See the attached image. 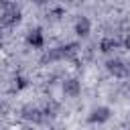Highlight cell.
<instances>
[{
  "mask_svg": "<svg viewBox=\"0 0 130 130\" xmlns=\"http://www.w3.org/2000/svg\"><path fill=\"white\" fill-rule=\"evenodd\" d=\"M20 20H22V12L16 4H12V6H8L0 12V28H12Z\"/></svg>",
  "mask_w": 130,
  "mask_h": 130,
  "instance_id": "cell-1",
  "label": "cell"
},
{
  "mask_svg": "<svg viewBox=\"0 0 130 130\" xmlns=\"http://www.w3.org/2000/svg\"><path fill=\"white\" fill-rule=\"evenodd\" d=\"M106 71L112 75V77H118V79H124L130 75V67L124 59L120 57H114V59H108L106 61Z\"/></svg>",
  "mask_w": 130,
  "mask_h": 130,
  "instance_id": "cell-2",
  "label": "cell"
},
{
  "mask_svg": "<svg viewBox=\"0 0 130 130\" xmlns=\"http://www.w3.org/2000/svg\"><path fill=\"white\" fill-rule=\"evenodd\" d=\"M20 118L26 120V122H30V124H43V122L47 120L45 114H43V108H39V106H35V104L22 106V108H20Z\"/></svg>",
  "mask_w": 130,
  "mask_h": 130,
  "instance_id": "cell-3",
  "label": "cell"
},
{
  "mask_svg": "<svg viewBox=\"0 0 130 130\" xmlns=\"http://www.w3.org/2000/svg\"><path fill=\"white\" fill-rule=\"evenodd\" d=\"M110 118H112V108H108V106H95L87 114L89 124H106Z\"/></svg>",
  "mask_w": 130,
  "mask_h": 130,
  "instance_id": "cell-4",
  "label": "cell"
},
{
  "mask_svg": "<svg viewBox=\"0 0 130 130\" xmlns=\"http://www.w3.org/2000/svg\"><path fill=\"white\" fill-rule=\"evenodd\" d=\"M24 41H26V45H28L30 49H43V47H45V32H43V28H41V26L28 28Z\"/></svg>",
  "mask_w": 130,
  "mask_h": 130,
  "instance_id": "cell-5",
  "label": "cell"
},
{
  "mask_svg": "<svg viewBox=\"0 0 130 130\" xmlns=\"http://www.w3.org/2000/svg\"><path fill=\"white\" fill-rule=\"evenodd\" d=\"M61 89H63V95L65 98H71L73 100V98H77L81 93V81L77 77H67V79H63Z\"/></svg>",
  "mask_w": 130,
  "mask_h": 130,
  "instance_id": "cell-6",
  "label": "cell"
},
{
  "mask_svg": "<svg viewBox=\"0 0 130 130\" xmlns=\"http://www.w3.org/2000/svg\"><path fill=\"white\" fill-rule=\"evenodd\" d=\"M65 59V53H63V49H61V45L59 47H51V49H47L45 53H43V57H41V63L43 65H51V63H57V61H63Z\"/></svg>",
  "mask_w": 130,
  "mask_h": 130,
  "instance_id": "cell-7",
  "label": "cell"
},
{
  "mask_svg": "<svg viewBox=\"0 0 130 130\" xmlns=\"http://www.w3.org/2000/svg\"><path fill=\"white\" fill-rule=\"evenodd\" d=\"M73 32L79 37V39H87L89 32H91V20L87 16H79L75 20V26H73Z\"/></svg>",
  "mask_w": 130,
  "mask_h": 130,
  "instance_id": "cell-8",
  "label": "cell"
},
{
  "mask_svg": "<svg viewBox=\"0 0 130 130\" xmlns=\"http://www.w3.org/2000/svg\"><path fill=\"white\" fill-rule=\"evenodd\" d=\"M120 47H122V41L116 39V37H104V39L100 41V45H98V49H100L104 55H110V53H114V51L120 49Z\"/></svg>",
  "mask_w": 130,
  "mask_h": 130,
  "instance_id": "cell-9",
  "label": "cell"
},
{
  "mask_svg": "<svg viewBox=\"0 0 130 130\" xmlns=\"http://www.w3.org/2000/svg\"><path fill=\"white\" fill-rule=\"evenodd\" d=\"M61 49H63V53H65V59H71V57H75L77 53H79V43H65V45H61Z\"/></svg>",
  "mask_w": 130,
  "mask_h": 130,
  "instance_id": "cell-10",
  "label": "cell"
},
{
  "mask_svg": "<svg viewBox=\"0 0 130 130\" xmlns=\"http://www.w3.org/2000/svg\"><path fill=\"white\" fill-rule=\"evenodd\" d=\"M26 87H28V77L16 75V77L12 79V91H22V89H26Z\"/></svg>",
  "mask_w": 130,
  "mask_h": 130,
  "instance_id": "cell-11",
  "label": "cell"
},
{
  "mask_svg": "<svg viewBox=\"0 0 130 130\" xmlns=\"http://www.w3.org/2000/svg\"><path fill=\"white\" fill-rule=\"evenodd\" d=\"M57 110H59V104L51 102V104H47V106L43 108V114H45V118H55V116H57Z\"/></svg>",
  "mask_w": 130,
  "mask_h": 130,
  "instance_id": "cell-12",
  "label": "cell"
},
{
  "mask_svg": "<svg viewBox=\"0 0 130 130\" xmlns=\"http://www.w3.org/2000/svg\"><path fill=\"white\" fill-rule=\"evenodd\" d=\"M63 12H65V10H63V8H53V10H51V12H49V14H47V16H51V18H53V20H59V18H61V16H63Z\"/></svg>",
  "mask_w": 130,
  "mask_h": 130,
  "instance_id": "cell-13",
  "label": "cell"
},
{
  "mask_svg": "<svg viewBox=\"0 0 130 130\" xmlns=\"http://www.w3.org/2000/svg\"><path fill=\"white\" fill-rule=\"evenodd\" d=\"M122 47H124V49H128V51H130V32H128V35H126V37H124V39H122Z\"/></svg>",
  "mask_w": 130,
  "mask_h": 130,
  "instance_id": "cell-14",
  "label": "cell"
},
{
  "mask_svg": "<svg viewBox=\"0 0 130 130\" xmlns=\"http://www.w3.org/2000/svg\"><path fill=\"white\" fill-rule=\"evenodd\" d=\"M30 2H32V4H37V6H45L49 0H30Z\"/></svg>",
  "mask_w": 130,
  "mask_h": 130,
  "instance_id": "cell-15",
  "label": "cell"
},
{
  "mask_svg": "<svg viewBox=\"0 0 130 130\" xmlns=\"http://www.w3.org/2000/svg\"><path fill=\"white\" fill-rule=\"evenodd\" d=\"M2 43H4V32H2V28H0V47H2Z\"/></svg>",
  "mask_w": 130,
  "mask_h": 130,
  "instance_id": "cell-16",
  "label": "cell"
},
{
  "mask_svg": "<svg viewBox=\"0 0 130 130\" xmlns=\"http://www.w3.org/2000/svg\"><path fill=\"white\" fill-rule=\"evenodd\" d=\"M128 67H130V61H128Z\"/></svg>",
  "mask_w": 130,
  "mask_h": 130,
  "instance_id": "cell-17",
  "label": "cell"
}]
</instances>
